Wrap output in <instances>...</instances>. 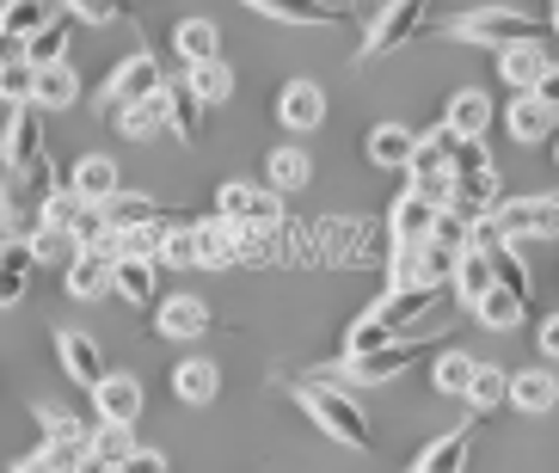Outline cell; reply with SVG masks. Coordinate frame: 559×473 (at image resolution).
<instances>
[{
  "label": "cell",
  "mask_w": 559,
  "mask_h": 473,
  "mask_svg": "<svg viewBox=\"0 0 559 473\" xmlns=\"http://www.w3.org/2000/svg\"><path fill=\"white\" fill-rule=\"evenodd\" d=\"M160 86H166L160 56H154V49H135V56H123V62L111 68V81H105L99 105H105V111H123V105H142V98H154Z\"/></svg>",
  "instance_id": "cell-7"
},
{
  "label": "cell",
  "mask_w": 559,
  "mask_h": 473,
  "mask_svg": "<svg viewBox=\"0 0 559 473\" xmlns=\"http://www.w3.org/2000/svg\"><path fill=\"white\" fill-rule=\"evenodd\" d=\"M86 449H93V461L111 473L117 461H130L142 442H135V425H93V430H86Z\"/></svg>",
  "instance_id": "cell-33"
},
{
  "label": "cell",
  "mask_w": 559,
  "mask_h": 473,
  "mask_svg": "<svg viewBox=\"0 0 559 473\" xmlns=\"http://www.w3.org/2000/svg\"><path fill=\"white\" fill-rule=\"evenodd\" d=\"M504 197H498V161L486 154V142H461L455 154V210L467 215V222H479V215H492Z\"/></svg>",
  "instance_id": "cell-4"
},
{
  "label": "cell",
  "mask_w": 559,
  "mask_h": 473,
  "mask_svg": "<svg viewBox=\"0 0 559 473\" xmlns=\"http://www.w3.org/2000/svg\"><path fill=\"white\" fill-rule=\"evenodd\" d=\"M173 56H179L185 68L222 62V32H215L210 19H179V25H173Z\"/></svg>",
  "instance_id": "cell-21"
},
{
  "label": "cell",
  "mask_w": 559,
  "mask_h": 473,
  "mask_svg": "<svg viewBox=\"0 0 559 473\" xmlns=\"http://www.w3.org/2000/svg\"><path fill=\"white\" fill-rule=\"evenodd\" d=\"M142 13V0H68V19H81V25H123V19Z\"/></svg>",
  "instance_id": "cell-38"
},
{
  "label": "cell",
  "mask_w": 559,
  "mask_h": 473,
  "mask_svg": "<svg viewBox=\"0 0 559 473\" xmlns=\"http://www.w3.org/2000/svg\"><path fill=\"white\" fill-rule=\"evenodd\" d=\"M430 357H437L430 339H394V344H381V351L345 357L332 369V381H338V388H388L394 376H406V369H418V363H430Z\"/></svg>",
  "instance_id": "cell-3"
},
{
  "label": "cell",
  "mask_w": 559,
  "mask_h": 473,
  "mask_svg": "<svg viewBox=\"0 0 559 473\" xmlns=\"http://www.w3.org/2000/svg\"><path fill=\"white\" fill-rule=\"evenodd\" d=\"M296 406L308 412V418L326 430L332 442H345V449H357V456H369V449H376L369 412H362L357 400H350V388H338V381H296Z\"/></svg>",
  "instance_id": "cell-1"
},
{
  "label": "cell",
  "mask_w": 559,
  "mask_h": 473,
  "mask_svg": "<svg viewBox=\"0 0 559 473\" xmlns=\"http://www.w3.org/2000/svg\"><path fill=\"white\" fill-rule=\"evenodd\" d=\"M554 25H559V0H554Z\"/></svg>",
  "instance_id": "cell-52"
},
{
  "label": "cell",
  "mask_w": 559,
  "mask_h": 473,
  "mask_svg": "<svg viewBox=\"0 0 559 473\" xmlns=\"http://www.w3.org/2000/svg\"><path fill=\"white\" fill-rule=\"evenodd\" d=\"M25 240H32V259L37 264H74V240H68V234H56V228H37V234H25Z\"/></svg>",
  "instance_id": "cell-44"
},
{
  "label": "cell",
  "mask_w": 559,
  "mask_h": 473,
  "mask_svg": "<svg viewBox=\"0 0 559 473\" xmlns=\"http://www.w3.org/2000/svg\"><path fill=\"white\" fill-rule=\"evenodd\" d=\"M56 357H62V369H68V381H74V388H99L105 376H111V369H105V351L93 339H86V332H56Z\"/></svg>",
  "instance_id": "cell-11"
},
{
  "label": "cell",
  "mask_w": 559,
  "mask_h": 473,
  "mask_svg": "<svg viewBox=\"0 0 559 473\" xmlns=\"http://www.w3.org/2000/svg\"><path fill=\"white\" fill-rule=\"evenodd\" d=\"M68 19H56V25H44V32L32 37V44H25V62L32 68H56V62H68Z\"/></svg>",
  "instance_id": "cell-43"
},
{
  "label": "cell",
  "mask_w": 559,
  "mask_h": 473,
  "mask_svg": "<svg viewBox=\"0 0 559 473\" xmlns=\"http://www.w3.org/2000/svg\"><path fill=\"white\" fill-rule=\"evenodd\" d=\"M68 185L81 191V203H93V210H105L117 191H123V173H117L111 154H81L74 161V173H68Z\"/></svg>",
  "instance_id": "cell-14"
},
{
  "label": "cell",
  "mask_w": 559,
  "mask_h": 473,
  "mask_svg": "<svg viewBox=\"0 0 559 473\" xmlns=\"http://www.w3.org/2000/svg\"><path fill=\"white\" fill-rule=\"evenodd\" d=\"M81 98V74L68 62H56V68H37V111H68Z\"/></svg>",
  "instance_id": "cell-35"
},
{
  "label": "cell",
  "mask_w": 559,
  "mask_h": 473,
  "mask_svg": "<svg viewBox=\"0 0 559 473\" xmlns=\"http://www.w3.org/2000/svg\"><path fill=\"white\" fill-rule=\"evenodd\" d=\"M277 123L283 130H320V123H326V86L320 81H289L277 93Z\"/></svg>",
  "instance_id": "cell-13"
},
{
  "label": "cell",
  "mask_w": 559,
  "mask_h": 473,
  "mask_svg": "<svg viewBox=\"0 0 559 473\" xmlns=\"http://www.w3.org/2000/svg\"><path fill=\"white\" fill-rule=\"evenodd\" d=\"M111 123H117L123 142H154V135L166 130V98L154 93V98H142V105H123V111H111Z\"/></svg>",
  "instance_id": "cell-28"
},
{
  "label": "cell",
  "mask_w": 559,
  "mask_h": 473,
  "mask_svg": "<svg viewBox=\"0 0 559 473\" xmlns=\"http://www.w3.org/2000/svg\"><path fill=\"white\" fill-rule=\"evenodd\" d=\"M173 393H179L185 406H210L215 393H222V369H215L210 357H185L179 369H173Z\"/></svg>",
  "instance_id": "cell-25"
},
{
  "label": "cell",
  "mask_w": 559,
  "mask_h": 473,
  "mask_svg": "<svg viewBox=\"0 0 559 473\" xmlns=\"http://www.w3.org/2000/svg\"><path fill=\"white\" fill-rule=\"evenodd\" d=\"M467 456H474V437H467V430H449V437H437L425 456H418L412 473H467Z\"/></svg>",
  "instance_id": "cell-32"
},
{
  "label": "cell",
  "mask_w": 559,
  "mask_h": 473,
  "mask_svg": "<svg viewBox=\"0 0 559 473\" xmlns=\"http://www.w3.org/2000/svg\"><path fill=\"white\" fill-rule=\"evenodd\" d=\"M37 412V425H44V437H86L93 425H81L74 412H56V406H32Z\"/></svg>",
  "instance_id": "cell-46"
},
{
  "label": "cell",
  "mask_w": 559,
  "mask_h": 473,
  "mask_svg": "<svg viewBox=\"0 0 559 473\" xmlns=\"http://www.w3.org/2000/svg\"><path fill=\"white\" fill-rule=\"evenodd\" d=\"M0 240H13V234H7V228H0Z\"/></svg>",
  "instance_id": "cell-53"
},
{
  "label": "cell",
  "mask_w": 559,
  "mask_h": 473,
  "mask_svg": "<svg viewBox=\"0 0 559 473\" xmlns=\"http://www.w3.org/2000/svg\"><path fill=\"white\" fill-rule=\"evenodd\" d=\"M160 203H154V197H135V191H117L111 203H105V222H111V228H142V222H160Z\"/></svg>",
  "instance_id": "cell-39"
},
{
  "label": "cell",
  "mask_w": 559,
  "mask_h": 473,
  "mask_svg": "<svg viewBox=\"0 0 559 473\" xmlns=\"http://www.w3.org/2000/svg\"><path fill=\"white\" fill-rule=\"evenodd\" d=\"M510 406L523 412V418L554 412L559 406V376H554V369H535V363H528V369H516V376H510Z\"/></svg>",
  "instance_id": "cell-17"
},
{
  "label": "cell",
  "mask_w": 559,
  "mask_h": 473,
  "mask_svg": "<svg viewBox=\"0 0 559 473\" xmlns=\"http://www.w3.org/2000/svg\"><path fill=\"white\" fill-rule=\"evenodd\" d=\"M142 412H148V388H142V376L111 369V376L93 388V418H99V425H142Z\"/></svg>",
  "instance_id": "cell-9"
},
{
  "label": "cell",
  "mask_w": 559,
  "mask_h": 473,
  "mask_svg": "<svg viewBox=\"0 0 559 473\" xmlns=\"http://www.w3.org/2000/svg\"><path fill=\"white\" fill-rule=\"evenodd\" d=\"M37 105H19L13 117H7V130H0V147H7V161L13 166H32L37 154H44V123H37Z\"/></svg>",
  "instance_id": "cell-22"
},
{
  "label": "cell",
  "mask_w": 559,
  "mask_h": 473,
  "mask_svg": "<svg viewBox=\"0 0 559 473\" xmlns=\"http://www.w3.org/2000/svg\"><path fill=\"white\" fill-rule=\"evenodd\" d=\"M215 215H228L234 228H277L283 222V191L271 185H247V179H228L215 191Z\"/></svg>",
  "instance_id": "cell-6"
},
{
  "label": "cell",
  "mask_w": 559,
  "mask_h": 473,
  "mask_svg": "<svg viewBox=\"0 0 559 473\" xmlns=\"http://www.w3.org/2000/svg\"><path fill=\"white\" fill-rule=\"evenodd\" d=\"M498 234L504 240H554L559 234V197H510V203H498L492 210Z\"/></svg>",
  "instance_id": "cell-8"
},
{
  "label": "cell",
  "mask_w": 559,
  "mask_h": 473,
  "mask_svg": "<svg viewBox=\"0 0 559 473\" xmlns=\"http://www.w3.org/2000/svg\"><path fill=\"white\" fill-rule=\"evenodd\" d=\"M81 191H74V185H62V191H50L44 197V210H37V228H56V234H68L74 228V222H81Z\"/></svg>",
  "instance_id": "cell-42"
},
{
  "label": "cell",
  "mask_w": 559,
  "mask_h": 473,
  "mask_svg": "<svg viewBox=\"0 0 559 473\" xmlns=\"http://www.w3.org/2000/svg\"><path fill=\"white\" fill-rule=\"evenodd\" d=\"M455 301H467V308H479V301H486V289H498V271H492V259H486V252H479V246H467V252H461L455 259Z\"/></svg>",
  "instance_id": "cell-24"
},
{
  "label": "cell",
  "mask_w": 559,
  "mask_h": 473,
  "mask_svg": "<svg viewBox=\"0 0 559 473\" xmlns=\"http://www.w3.org/2000/svg\"><path fill=\"white\" fill-rule=\"evenodd\" d=\"M455 44H486V49H516V44H547V25L528 19L523 7H467L443 25Z\"/></svg>",
  "instance_id": "cell-2"
},
{
  "label": "cell",
  "mask_w": 559,
  "mask_h": 473,
  "mask_svg": "<svg viewBox=\"0 0 559 473\" xmlns=\"http://www.w3.org/2000/svg\"><path fill=\"white\" fill-rule=\"evenodd\" d=\"M191 264H203V252H198V222H191V215H179V222L166 228L160 271H191Z\"/></svg>",
  "instance_id": "cell-37"
},
{
  "label": "cell",
  "mask_w": 559,
  "mask_h": 473,
  "mask_svg": "<svg viewBox=\"0 0 559 473\" xmlns=\"http://www.w3.org/2000/svg\"><path fill=\"white\" fill-rule=\"evenodd\" d=\"M19 62H25V37L0 32V74H7V68H19Z\"/></svg>",
  "instance_id": "cell-49"
},
{
  "label": "cell",
  "mask_w": 559,
  "mask_h": 473,
  "mask_svg": "<svg viewBox=\"0 0 559 473\" xmlns=\"http://www.w3.org/2000/svg\"><path fill=\"white\" fill-rule=\"evenodd\" d=\"M554 161H559V135H554Z\"/></svg>",
  "instance_id": "cell-51"
},
{
  "label": "cell",
  "mask_w": 559,
  "mask_h": 473,
  "mask_svg": "<svg viewBox=\"0 0 559 473\" xmlns=\"http://www.w3.org/2000/svg\"><path fill=\"white\" fill-rule=\"evenodd\" d=\"M474 376H479V357H467V351H443V357L430 363V388L443 393V400H467Z\"/></svg>",
  "instance_id": "cell-30"
},
{
  "label": "cell",
  "mask_w": 559,
  "mask_h": 473,
  "mask_svg": "<svg viewBox=\"0 0 559 473\" xmlns=\"http://www.w3.org/2000/svg\"><path fill=\"white\" fill-rule=\"evenodd\" d=\"M523 314H528V295H516V289L498 283V289H486V301L474 308V320L486 332H516V327H523Z\"/></svg>",
  "instance_id": "cell-29"
},
{
  "label": "cell",
  "mask_w": 559,
  "mask_h": 473,
  "mask_svg": "<svg viewBox=\"0 0 559 473\" xmlns=\"http://www.w3.org/2000/svg\"><path fill=\"white\" fill-rule=\"evenodd\" d=\"M154 332L173 344H191L210 332V308H203V295H166L160 308H154Z\"/></svg>",
  "instance_id": "cell-12"
},
{
  "label": "cell",
  "mask_w": 559,
  "mask_h": 473,
  "mask_svg": "<svg viewBox=\"0 0 559 473\" xmlns=\"http://www.w3.org/2000/svg\"><path fill=\"white\" fill-rule=\"evenodd\" d=\"M492 117H498L492 93H479V86H461V93L449 98L443 123L461 135V142H486V130H492Z\"/></svg>",
  "instance_id": "cell-15"
},
{
  "label": "cell",
  "mask_w": 559,
  "mask_h": 473,
  "mask_svg": "<svg viewBox=\"0 0 559 473\" xmlns=\"http://www.w3.org/2000/svg\"><path fill=\"white\" fill-rule=\"evenodd\" d=\"M117 295H123L130 308H148L154 295H160V264L154 259H117Z\"/></svg>",
  "instance_id": "cell-31"
},
{
  "label": "cell",
  "mask_w": 559,
  "mask_h": 473,
  "mask_svg": "<svg viewBox=\"0 0 559 473\" xmlns=\"http://www.w3.org/2000/svg\"><path fill=\"white\" fill-rule=\"evenodd\" d=\"M504 123H510V135H516V142H547V135H559V111H554V105H542L535 93L510 98Z\"/></svg>",
  "instance_id": "cell-20"
},
{
  "label": "cell",
  "mask_w": 559,
  "mask_h": 473,
  "mask_svg": "<svg viewBox=\"0 0 559 473\" xmlns=\"http://www.w3.org/2000/svg\"><path fill=\"white\" fill-rule=\"evenodd\" d=\"M247 7H259L264 19H283V25H338V7H326V0H247Z\"/></svg>",
  "instance_id": "cell-34"
},
{
  "label": "cell",
  "mask_w": 559,
  "mask_h": 473,
  "mask_svg": "<svg viewBox=\"0 0 559 473\" xmlns=\"http://www.w3.org/2000/svg\"><path fill=\"white\" fill-rule=\"evenodd\" d=\"M32 240H0V308H19L25 301V283H32Z\"/></svg>",
  "instance_id": "cell-23"
},
{
  "label": "cell",
  "mask_w": 559,
  "mask_h": 473,
  "mask_svg": "<svg viewBox=\"0 0 559 473\" xmlns=\"http://www.w3.org/2000/svg\"><path fill=\"white\" fill-rule=\"evenodd\" d=\"M437 222H443V210H437L430 197L400 191L394 210H388V240H394V246H425L430 234H437Z\"/></svg>",
  "instance_id": "cell-10"
},
{
  "label": "cell",
  "mask_w": 559,
  "mask_h": 473,
  "mask_svg": "<svg viewBox=\"0 0 559 473\" xmlns=\"http://www.w3.org/2000/svg\"><path fill=\"white\" fill-rule=\"evenodd\" d=\"M111 473H173V468H166L160 449H135V456H130V461H117Z\"/></svg>",
  "instance_id": "cell-47"
},
{
  "label": "cell",
  "mask_w": 559,
  "mask_h": 473,
  "mask_svg": "<svg viewBox=\"0 0 559 473\" xmlns=\"http://www.w3.org/2000/svg\"><path fill=\"white\" fill-rule=\"evenodd\" d=\"M0 98H7V105H37V68L32 62H19V68H7V74H0Z\"/></svg>",
  "instance_id": "cell-45"
},
{
  "label": "cell",
  "mask_w": 559,
  "mask_h": 473,
  "mask_svg": "<svg viewBox=\"0 0 559 473\" xmlns=\"http://www.w3.org/2000/svg\"><path fill=\"white\" fill-rule=\"evenodd\" d=\"M160 98H166V130L185 135V142H198V135H203V117H210V105L191 93V81H185V74H179V81H166Z\"/></svg>",
  "instance_id": "cell-19"
},
{
  "label": "cell",
  "mask_w": 559,
  "mask_h": 473,
  "mask_svg": "<svg viewBox=\"0 0 559 473\" xmlns=\"http://www.w3.org/2000/svg\"><path fill=\"white\" fill-rule=\"evenodd\" d=\"M412 154H418V130H406V123H376L369 130V161L376 166H400L406 173Z\"/></svg>",
  "instance_id": "cell-27"
},
{
  "label": "cell",
  "mask_w": 559,
  "mask_h": 473,
  "mask_svg": "<svg viewBox=\"0 0 559 473\" xmlns=\"http://www.w3.org/2000/svg\"><path fill=\"white\" fill-rule=\"evenodd\" d=\"M56 0H0V32L7 37H25V44H32L37 32H44V25H56Z\"/></svg>",
  "instance_id": "cell-26"
},
{
  "label": "cell",
  "mask_w": 559,
  "mask_h": 473,
  "mask_svg": "<svg viewBox=\"0 0 559 473\" xmlns=\"http://www.w3.org/2000/svg\"><path fill=\"white\" fill-rule=\"evenodd\" d=\"M308 179H313L308 147H277V154L264 161V185H271V191H301Z\"/></svg>",
  "instance_id": "cell-36"
},
{
  "label": "cell",
  "mask_w": 559,
  "mask_h": 473,
  "mask_svg": "<svg viewBox=\"0 0 559 473\" xmlns=\"http://www.w3.org/2000/svg\"><path fill=\"white\" fill-rule=\"evenodd\" d=\"M535 344H542L547 363H559V314H547L542 327H535Z\"/></svg>",
  "instance_id": "cell-48"
},
{
  "label": "cell",
  "mask_w": 559,
  "mask_h": 473,
  "mask_svg": "<svg viewBox=\"0 0 559 473\" xmlns=\"http://www.w3.org/2000/svg\"><path fill=\"white\" fill-rule=\"evenodd\" d=\"M425 25H430V0H388V7L369 19V32H362V56H394V49H406Z\"/></svg>",
  "instance_id": "cell-5"
},
{
  "label": "cell",
  "mask_w": 559,
  "mask_h": 473,
  "mask_svg": "<svg viewBox=\"0 0 559 473\" xmlns=\"http://www.w3.org/2000/svg\"><path fill=\"white\" fill-rule=\"evenodd\" d=\"M547 68H554V49H547V44H516V49H498V81H510L516 93H535Z\"/></svg>",
  "instance_id": "cell-18"
},
{
  "label": "cell",
  "mask_w": 559,
  "mask_h": 473,
  "mask_svg": "<svg viewBox=\"0 0 559 473\" xmlns=\"http://www.w3.org/2000/svg\"><path fill=\"white\" fill-rule=\"evenodd\" d=\"M504 400H510V369H498V363H479L474 388H467V406H474V412H492V406H504Z\"/></svg>",
  "instance_id": "cell-41"
},
{
  "label": "cell",
  "mask_w": 559,
  "mask_h": 473,
  "mask_svg": "<svg viewBox=\"0 0 559 473\" xmlns=\"http://www.w3.org/2000/svg\"><path fill=\"white\" fill-rule=\"evenodd\" d=\"M535 98H542V105H554V111H559V62L547 68V74H542V86H535Z\"/></svg>",
  "instance_id": "cell-50"
},
{
  "label": "cell",
  "mask_w": 559,
  "mask_h": 473,
  "mask_svg": "<svg viewBox=\"0 0 559 473\" xmlns=\"http://www.w3.org/2000/svg\"><path fill=\"white\" fill-rule=\"evenodd\" d=\"M185 81H191V93H198L203 105H222V98H234V68H228V62L185 68Z\"/></svg>",
  "instance_id": "cell-40"
},
{
  "label": "cell",
  "mask_w": 559,
  "mask_h": 473,
  "mask_svg": "<svg viewBox=\"0 0 559 473\" xmlns=\"http://www.w3.org/2000/svg\"><path fill=\"white\" fill-rule=\"evenodd\" d=\"M68 295L74 301H99V295H117V259H105V252H74V264L62 271Z\"/></svg>",
  "instance_id": "cell-16"
}]
</instances>
